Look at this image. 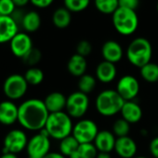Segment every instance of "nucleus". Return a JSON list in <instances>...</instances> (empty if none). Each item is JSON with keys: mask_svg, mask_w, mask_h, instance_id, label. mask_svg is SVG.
<instances>
[{"mask_svg": "<svg viewBox=\"0 0 158 158\" xmlns=\"http://www.w3.org/2000/svg\"><path fill=\"white\" fill-rule=\"evenodd\" d=\"M66 102L67 97L59 91H53L48 94L44 99V103L49 114L62 112L63 109L66 108Z\"/></svg>", "mask_w": 158, "mask_h": 158, "instance_id": "19", "label": "nucleus"}, {"mask_svg": "<svg viewBox=\"0 0 158 158\" xmlns=\"http://www.w3.org/2000/svg\"><path fill=\"white\" fill-rule=\"evenodd\" d=\"M90 0H63L64 8L71 12H80L86 10L89 5Z\"/></svg>", "mask_w": 158, "mask_h": 158, "instance_id": "31", "label": "nucleus"}, {"mask_svg": "<svg viewBox=\"0 0 158 158\" xmlns=\"http://www.w3.org/2000/svg\"><path fill=\"white\" fill-rule=\"evenodd\" d=\"M89 107V98L87 94L74 91L67 97L66 111L72 118H82Z\"/></svg>", "mask_w": 158, "mask_h": 158, "instance_id": "7", "label": "nucleus"}, {"mask_svg": "<svg viewBox=\"0 0 158 158\" xmlns=\"http://www.w3.org/2000/svg\"><path fill=\"white\" fill-rule=\"evenodd\" d=\"M25 80L27 81L28 85L31 86H38L40 85L45 78L44 72L37 67H30L26 70L25 73L23 74Z\"/></svg>", "mask_w": 158, "mask_h": 158, "instance_id": "28", "label": "nucleus"}, {"mask_svg": "<svg viewBox=\"0 0 158 158\" xmlns=\"http://www.w3.org/2000/svg\"><path fill=\"white\" fill-rule=\"evenodd\" d=\"M134 158H148V157H146V156H135Z\"/></svg>", "mask_w": 158, "mask_h": 158, "instance_id": "42", "label": "nucleus"}, {"mask_svg": "<svg viewBox=\"0 0 158 158\" xmlns=\"http://www.w3.org/2000/svg\"><path fill=\"white\" fill-rule=\"evenodd\" d=\"M116 137L109 130H101L96 136L93 143L99 152H111L114 150Z\"/></svg>", "mask_w": 158, "mask_h": 158, "instance_id": "17", "label": "nucleus"}, {"mask_svg": "<svg viewBox=\"0 0 158 158\" xmlns=\"http://www.w3.org/2000/svg\"><path fill=\"white\" fill-rule=\"evenodd\" d=\"M98 133V126L93 120L82 119L79 120L75 125H73L72 135L79 143L83 144L93 142Z\"/></svg>", "mask_w": 158, "mask_h": 158, "instance_id": "9", "label": "nucleus"}, {"mask_svg": "<svg viewBox=\"0 0 158 158\" xmlns=\"http://www.w3.org/2000/svg\"><path fill=\"white\" fill-rule=\"evenodd\" d=\"M19 33V24L11 16H0V44L10 43Z\"/></svg>", "mask_w": 158, "mask_h": 158, "instance_id": "14", "label": "nucleus"}, {"mask_svg": "<svg viewBox=\"0 0 158 158\" xmlns=\"http://www.w3.org/2000/svg\"><path fill=\"white\" fill-rule=\"evenodd\" d=\"M41 59H42L41 51L36 48H33L22 60L24 64L30 67H35V65L41 60Z\"/></svg>", "mask_w": 158, "mask_h": 158, "instance_id": "32", "label": "nucleus"}, {"mask_svg": "<svg viewBox=\"0 0 158 158\" xmlns=\"http://www.w3.org/2000/svg\"><path fill=\"white\" fill-rule=\"evenodd\" d=\"M54 0H31V3L39 9H45L49 7L52 3H53Z\"/></svg>", "mask_w": 158, "mask_h": 158, "instance_id": "37", "label": "nucleus"}, {"mask_svg": "<svg viewBox=\"0 0 158 158\" xmlns=\"http://www.w3.org/2000/svg\"><path fill=\"white\" fill-rule=\"evenodd\" d=\"M92 51V45L90 42H89L88 40H81L79 41L77 46H76V53L81 55L83 57H87L89 56Z\"/></svg>", "mask_w": 158, "mask_h": 158, "instance_id": "34", "label": "nucleus"}, {"mask_svg": "<svg viewBox=\"0 0 158 158\" xmlns=\"http://www.w3.org/2000/svg\"><path fill=\"white\" fill-rule=\"evenodd\" d=\"M12 1L14 2L15 6L17 8H23L24 6H26L29 2H31V0H12Z\"/></svg>", "mask_w": 158, "mask_h": 158, "instance_id": "38", "label": "nucleus"}, {"mask_svg": "<svg viewBox=\"0 0 158 158\" xmlns=\"http://www.w3.org/2000/svg\"><path fill=\"white\" fill-rule=\"evenodd\" d=\"M152 56V48L150 41L144 37L133 39L127 47V58L135 67L141 68L151 61Z\"/></svg>", "mask_w": 158, "mask_h": 158, "instance_id": "4", "label": "nucleus"}, {"mask_svg": "<svg viewBox=\"0 0 158 158\" xmlns=\"http://www.w3.org/2000/svg\"><path fill=\"white\" fill-rule=\"evenodd\" d=\"M130 132V124L123 118H119L113 124V133L116 138L128 136Z\"/></svg>", "mask_w": 158, "mask_h": 158, "instance_id": "30", "label": "nucleus"}, {"mask_svg": "<svg viewBox=\"0 0 158 158\" xmlns=\"http://www.w3.org/2000/svg\"><path fill=\"white\" fill-rule=\"evenodd\" d=\"M0 158H19L17 154L12 152H3Z\"/></svg>", "mask_w": 158, "mask_h": 158, "instance_id": "40", "label": "nucleus"}, {"mask_svg": "<svg viewBox=\"0 0 158 158\" xmlns=\"http://www.w3.org/2000/svg\"><path fill=\"white\" fill-rule=\"evenodd\" d=\"M50 138L38 132L28 140L26 152L29 158H44L50 152Z\"/></svg>", "mask_w": 158, "mask_h": 158, "instance_id": "10", "label": "nucleus"}, {"mask_svg": "<svg viewBox=\"0 0 158 158\" xmlns=\"http://www.w3.org/2000/svg\"><path fill=\"white\" fill-rule=\"evenodd\" d=\"M19 106L12 101L6 100L0 102V124L12 126L18 122Z\"/></svg>", "mask_w": 158, "mask_h": 158, "instance_id": "13", "label": "nucleus"}, {"mask_svg": "<svg viewBox=\"0 0 158 158\" xmlns=\"http://www.w3.org/2000/svg\"><path fill=\"white\" fill-rule=\"evenodd\" d=\"M96 158H112L109 152H99Z\"/></svg>", "mask_w": 158, "mask_h": 158, "instance_id": "41", "label": "nucleus"}, {"mask_svg": "<svg viewBox=\"0 0 158 158\" xmlns=\"http://www.w3.org/2000/svg\"><path fill=\"white\" fill-rule=\"evenodd\" d=\"M88 68V62L85 57L77 53L73 54L68 60L67 70L74 77H81L86 73Z\"/></svg>", "mask_w": 158, "mask_h": 158, "instance_id": "21", "label": "nucleus"}, {"mask_svg": "<svg viewBox=\"0 0 158 158\" xmlns=\"http://www.w3.org/2000/svg\"><path fill=\"white\" fill-rule=\"evenodd\" d=\"M45 128L50 139L61 140L73 133V125L72 117L63 111L49 114Z\"/></svg>", "mask_w": 158, "mask_h": 158, "instance_id": "2", "label": "nucleus"}, {"mask_svg": "<svg viewBox=\"0 0 158 158\" xmlns=\"http://www.w3.org/2000/svg\"><path fill=\"white\" fill-rule=\"evenodd\" d=\"M96 77L97 79L103 83V84H108L113 82L117 74V69L114 63L103 60L98 64L96 67Z\"/></svg>", "mask_w": 158, "mask_h": 158, "instance_id": "18", "label": "nucleus"}, {"mask_svg": "<svg viewBox=\"0 0 158 158\" xmlns=\"http://www.w3.org/2000/svg\"><path fill=\"white\" fill-rule=\"evenodd\" d=\"M28 83L23 75L12 73L9 75L3 83V92L10 101H18L25 96L28 90Z\"/></svg>", "mask_w": 158, "mask_h": 158, "instance_id": "6", "label": "nucleus"}, {"mask_svg": "<svg viewBox=\"0 0 158 158\" xmlns=\"http://www.w3.org/2000/svg\"><path fill=\"white\" fill-rule=\"evenodd\" d=\"M156 9H157V12H158V2H157V6H156Z\"/></svg>", "mask_w": 158, "mask_h": 158, "instance_id": "43", "label": "nucleus"}, {"mask_svg": "<svg viewBox=\"0 0 158 158\" xmlns=\"http://www.w3.org/2000/svg\"><path fill=\"white\" fill-rule=\"evenodd\" d=\"M10 48L15 57L23 59L34 47L30 35L27 33L19 32L10 42Z\"/></svg>", "mask_w": 158, "mask_h": 158, "instance_id": "12", "label": "nucleus"}, {"mask_svg": "<svg viewBox=\"0 0 158 158\" xmlns=\"http://www.w3.org/2000/svg\"><path fill=\"white\" fill-rule=\"evenodd\" d=\"M141 77L148 83H155L158 81V64L149 62L139 69Z\"/></svg>", "mask_w": 158, "mask_h": 158, "instance_id": "26", "label": "nucleus"}, {"mask_svg": "<svg viewBox=\"0 0 158 158\" xmlns=\"http://www.w3.org/2000/svg\"><path fill=\"white\" fill-rule=\"evenodd\" d=\"M120 113L122 114V118L129 124L139 123L142 118V109L134 101L125 102Z\"/></svg>", "mask_w": 158, "mask_h": 158, "instance_id": "20", "label": "nucleus"}, {"mask_svg": "<svg viewBox=\"0 0 158 158\" xmlns=\"http://www.w3.org/2000/svg\"><path fill=\"white\" fill-rule=\"evenodd\" d=\"M97 85V80L93 75L89 73H85L81 77H79L78 80V91L83 92L87 95L91 93Z\"/></svg>", "mask_w": 158, "mask_h": 158, "instance_id": "27", "label": "nucleus"}, {"mask_svg": "<svg viewBox=\"0 0 158 158\" xmlns=\"http://www.w3.org/2000/svg\"><path fill=\"white\" fill-rule=\"evenodd\" d=\"M125 100L116 90L105 89L99 93L95 101V106L98 113L105 117H111L121 112Z\"/></svg>", "mask_w": 158, "mask_h": 158, "instance_id": "3", "label": "nucleus"}, {"mask_svg": "<svg viewBox=\"0 0 158 158\" xmlns=\"http://www.w3.org/2000/svg\"><path fill=\"white\" fill-rule=\"evenodd\" d=\"M149 150L151 154L154 158H158V136L153 138L149 145Z\"/></svg>", "mask_w": 158, "mask_h": 158, "instance_id": "36", "label": "nucleus"}, {"mask_svg": "<svg viewBox=\"0 0 158 158\" xmlns=\"http://www.w3.org/2000/svg\"><path fill=\"white\" fill-rule=\"evenodd\" d=\"M137 143L136 141L127 136L122 138H116L114 151L116 154L121 158H134L137 153Z\"/></svg>", "mask_w": 158, "mask_h": 158, "instance_id": "15", "label": "nucleus"}, {"mask_svg": "<svg viewBox=\"0 0 158 158\" xmlns=\"http://www.w3.org/2000/svg\"><path fill=\"white\" fill-rule=\"evenodd\" d=\"M16 10L12 0H0V16H12Z\"/></svg>", "mask_w": 158, "mask_h": 158, "instance_id": "33", "label": "nucleus"}, {"mask_svg": "<svg viewBox=\"0 0 158 158\" xmlns=\"http://www.w3.org/2000/svg\"><path fill=\"white\" fill-rule=\"evenodd\" d=\"M112 16L114 27L120 35H130L136 32L139 18L135 10L119 7Z\"/></svg>", "mask_w": 158, "mask_h": 158, "instance_id": "5", "label": "nucleus"}, {"mask_svg": "<svg viewBox=\"0 0 158 158\" xmlns=\"http://www.w3.org/2000/svg\"><path fill=\"white\" fill-rule=\"evenodd\" d=\"M28 140L29 139L23 129H11L4 137L3 152H12L18 154L23 150H26Z\"/></svg>", "mask_w": 158, "mask_h": 158, "instance_id": "8", "label": "nucleus"}, {"mask_svg": "<svg viewBox=\"0 0 158 158\" xmlns=\"http://www.w3.org/2000/svg\"><path fill=\"white\" fill-rule=\"evenodd\" d=\"M115 90L126 102L134 101L139 92V83L135 76L126 74L118 80Z\"/></svg>", "mask_w": 158, "mask_h": 158, "instance_id": "11", "label": "nucleus"}, {"mask_svg": "<svg viewBox=\"0 0 158 158\" xmlns=\"http://www.w3.org/2000/svg\"><path fill=\"white\" fill-rule=\"evenodd\" d=\"M99 153L94 143L80 144L76 152H74L69 158H96Z\"/></svg>", "mask_w": 158, "mask_h": 158, "instance_id": "25", "label": "nucleus"}, {"mask_svg": "<svg viewBox=\"0 0 158 158\" xmlns=\"http://www.w3.org/2000/svg\"><path fill=\"white\" fill-rule=\"evenodd\" d=\"M72 22L71 11L66 8H59L57 9L52 15V23L59 29L67 28Z\"/></svg>", "mask_w": 158, "mask_h": 158, "instance_id": "23", "label": "nucleus"}, {"mask_svg": "<svg viewBox=\"0 0 158 158\" xmlns=\"http://www.w3.org/2000/svg\"><path fill=\"white\" fill-rule=\"evenodd\" d=\"M21 25L27 33H34L41 26V17L35 10L28 11L24 14Z\"/></svg>", "mask_w": 158, "mask_h": 158, "instance_id": "22", "label": "nucleus"}, {"mask_svg": "<svg viewBox=\"0 0 158 158\" xmlns=\"http://www.w3.org/2000/svg\"><path fill=\"white\" fill-rule=\"evenodd\" d=\"M94 5L100 12L106 15H113L119 8L118 0H94Z\"/></svg>", "mask_w": 158, "mask_h": 158, "instance_id": "29", "label": "nucleus"}, {"mask_svg": "<svg viewBox=\"0 0 158 158\" xmlns=\"http://www.w3.org/2000/svg\"><path fill=\"white\" fill-rule=\"evenodd\" d=\"M49 112L44 101L32 98L23 102L19 105L18 123L29 131H40L46 126Z\"/></svg>", "mask_w": 158, "mask_h": 158, "instance_id": "1", "label": "nucleus"}, {"mask_svg": "<svg viewBox=\"0 0 158 158\" xmlns=\"http://www.w3.org/2000/svg\"><path fill=\"white\" fill-rule=\"evenodd\" d=\"M79 145H80V143L75 139V138L73 135H70L60 140V152L65 157H70L74 152L77 151Z\"/></svg>", "mask_w": 158, "mask_h": 158, "instance_id": "24", "label": "nucleus"}, {"mask_svg": "<svg viewBox=\"0 0 158 158\" xmlns=\"http://www.w3.org/2000/svg\"><path fill=\"white\" fill-rule=\"evenodd\" d=\"M102 55L104 60L115 64L122 60L124 51L118 42L114 40H108L102 47Z\"/></svg>", "mask_w": 158, "mask_h": 158, "instance_id": "16", "label": "nucleus"}, {"mask_svg": "<svg viewBox=\"0 0 158 158\" xmlns=\"http://www.w3.org/2000/svg\"><path fill=\"white\" fill-rule=\"evenodd\" d=\"M118 5L120 8L135 10L139 5V0H118Z\"/></svg>", "mask_w": 158, "mask_h": 158, "instance_id": "35", "label": "nucleus"}, {"mask_svg": "<svg viewBox=\"0 0 158 158\" xmlns=\"http://www.w3.org/2000/svg\"><path fill=\"white\" fill-rule=\"evenodd\" d=\"M44 158H67L64 155H62L60 152H50L48 154H47Z\"/></svg>", "mask_w": 158, "mask_h": 158, "instance_id": "39", "label": "nucleus"}]
</instances>
